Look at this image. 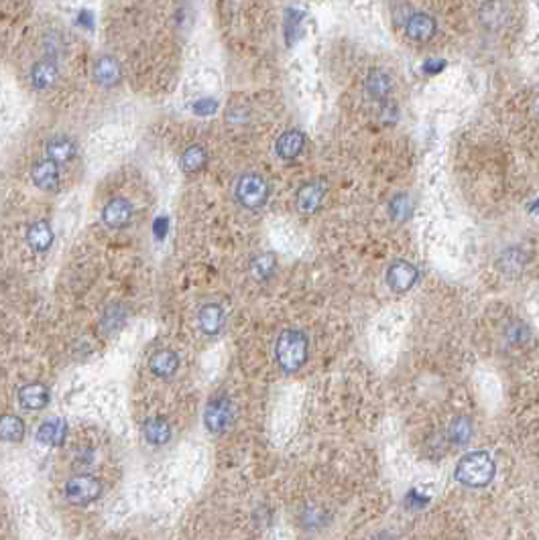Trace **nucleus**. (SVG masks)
<instances>
[{"mask_svg": "<svg viewBox=\"0 0 539 540\" xmlns=\"http://www.w3.org/2000/svg\"><path fill=\"white\" fill-rule=\"evenodd\" d=\"M456 477L464 486L483 488L495 477V462L486 451H476L462 457L456 465Z\"/></svg>", "mask_w": 539, "mask_h": 540, "instance_id": "obj_1", "label": "nucleus"}, {"mask_svg": "<svg viewBox=\"0 0 539 540\" xmlns=\"http://www.w3.org/2000/svg\"><path fill=\"white\" fill-rule=\"evenodd\" d=\"M275 356L285 372H297L308 360V337L297 330H287L279 335Z\"/></svg>", "mask_w": 539, "mask_h": 540, "instance_id": "obj_2", "label": "nucleus"}, {"mask_svg": "<svg viewBox=\"0 0 539 540\" xmlns=\"http://www.w3.org/2000/svg\"><path fill=\"white\" fill-rule=\"evenodd\" d=\"M236 198L248 210H258L267 203L269 185L261 175H244L236 183Z\"/></svg>", "mask_w": 539, "mask_h": 540, "instance_id": "obj_3", "label": "nucleus"}, {"mask_svg": "<svg viewBox=\"0 0 539 540\" xmlns=\"http://www.w3.org/2000/svg\"><path fill=\"white\" fill-rule=\"evenodd\" d=\"M102 484L92 475H76L66 484V498L76 506H86L100 498Z\"/></svg>", "mask_w": 539, "mask_h": 540, "instance_id": "obj_4", "label": "nucleus"}, {"mask_svg": "<svg viewBox=\"0 0 539 540\" xmlns=\"http://www.w3.org/2000/svg\"><path fill=\"white\" fill-rule=\"evenodd\" d=\"M203 422L210 433H214V435L224 433L232 422V404L226 398H214L206 409Z\"/></svg>", "mask_w": 539, "mask_h": 540, "instance_id": "obj_5", "label": "nucleus"}, {"mask_svg": "<svg viewBox=\"0 0 539 540\" xmlns=\"http://www.w3.org/2000/svg\"><path fill=\"white\" fill-rule=\"evenodd\" d=\"M102 220L108 228L122 230L133 222V205L129 203V199L114 198L108 201L102 210Z\"/></svg>", "mask_w": 539, "mask_h": 540, "instance_id": "obj_6", "label": "nucleus"}, {"mask_svg": "<svg viewBox=\"0 0 539 540\" xmlns=\"http://www.w3.org/2000/svg\"><path fill=\"white\" fill-rule=\"evenodd\" d=\"M31 179H33V183L37 185L41 191L55 193L59 189V169H57V163L49 161V158L37 161L31 167Z\"/></svg>", "mask_w": 539, "mask_h": 540, "instance_id": "obj_7", "label": "nucleus"}, {"mask_svg": "<svg viewBox=\"0 0 539 540\" xmlns=\"http://www.w3.org/2000/svg\"><path fill=\"white\" fill-rule=\"evenodd\" d=\"M418 280V268L407 260H397L389 266V272H387V282L393 290H409Z\"/></svg>", "mask_w": 539, "mask_h": 540, "instance_id": "obj_8", "label": "nucleus"}, {"mask_svg": "<svg viewBox=\"0 0 539 540\" xmlns=\"http://www.w3.org/2000/svg\"><path fill=\"white\" fill-rule=\"evenodd\" d=\"M92 73H94L96 83L102 86V88H112L122 78L121 63L114 57H110V55H102L100 59H96Z\"/></svg>", "mask_w": 539, "mask_h": 540, "instance_id": "obj_9", "label": "nucleus"}, {"mask_svg": "<svg viewBox=\"0 0 539 540\" xmlns=\"http://www.w3.org/2000/svg\"><path fill=\"white\" fill-rule=\"evenodd\" d=\"M19 404L27 410H41L49 404V390L41 382L25 384L19 390Z\"/></svg>", "mask_w": 539, "mask_h": 540, "instance_id": "obj_10", "label": "nucleus"}, {"mask_svg": "<svg viewBox=\"0 0 539 540\" xmlns=\"http://www.w3.org/2000/svg\"><path fill=\"white\" fill-rule=\"evenodd\" d=\"M148 368L159 378H171L179 368V357L171 350H159L148 360Z\"/></svg>", "mask_w": 539, "mask_h": 540, "instance_id": "obj_11", "label": "nucleus"}, {"mask_svg": "<svg viewBox=\"0 0 539 540\" xmlns=\"http://www.w3.org/2000/svg\"><path fill=\"white\" fill-rule=\"evenodd\" d=\"M57 78H59V71L54 61H37L31 69V83L35 90H41V92L54 88Z\"/></svg>", "mask_w": 539, "mask_h": 540, "instance_id": "obj_12", "label": "nucleus"}, {"mask_svg": "<svg viewBox=\"0 0 539 540\" xmlns=\"http://www.w3.org/2000/svg\"><path fill=\"white\" fill-rule=\"evenodd\" d=\"M66 433H68L66 422L59 421V419H49V421H45L39 427L37 439H39V443H43V445L59 447L66 441Z\"/></svg>", "mask_w": 539, "mask_h": 540, "instance_id": "obj_13", "label": "nucleus"}, {"mask_svg": "<svg viewBox=\"0 0 539 540\" xmlns=\"http://www.w3.org/2000/svg\"><path fill=\"white\" fill-rule=\"evenodd\" d=\"M198 321H200V327L206 335H216V333H220L222 325H224V309L216 303L203 305L200 309Z\"/></svg>", "mask_w": 539, "mask_h": 540, "instance_id": "obj_14", "label": "nucleus"}, {"mask_svg": "<svg viewBox=\"0 0 539 540\" xmlns=\"http://www.w3.org/2000/svg\"><path fill=\"white\" fill-rule=\"evenodd\" d=\"M435 33V21L428 13H415L407 21V35L413 41H428Z\"/></svg>", "mask_w": 539, "mask_h": 540, "instance_id": "obj_15", "label": "nucleus"}, {"mask_svg": "<svg viewBox=\"0 0 539 540\" xmlns=\"http://www.w3.org/2000/svg\"><path fill=\"white\" fill-rule=\"evenodd\" d=\"M303 145H306V138L299 131H287L285 134L279 136L277 141V155L285 161H291L296 158L301 151H303Z\"/></svg>", "mask_w": 539, "mask_h": 540, "instance_id": "obj_16", "label": "nucleus"}, {"mask_svg": "<svg viewBox=\"0 0 539 540\" xmlns=\"http://www.w3.org/2000/svg\"><path fill=\"white\" fill-rule=\"evenodd\" d=\"M27 242L33 250L45 252L54 244V230L47 222H35L27 230Z\"/></svg>", "mask_w": 539, "mask_h": 540, "instance_id": "obj_17", "label": "nucleus"}, {"mask_svg": "<svg viewBox=\"0 0 539 540\" xmlns=\"http://www.w3.org/2000/svg\"><path fill=\"white\" fill-rule=\"evenodd\" d=\"M143 437H145L148 445L159 447V445H165L171 439V427L165 419H148L143 424Z\"/></svg>", "mask_w": 539, "mask_h": 540, "instance_id": "obj_18", "label": "nucleus"}, {"mask_svg": "<svg viewBox=\"0 0 539 540\" xmlns=\"http://www.w3.org/2000/svg\"><path fill=\"white\" fill-rule=\"evenodd\" d=\"M45 153H47V158L54 163H68L76 157V145L66 136H55L51 141H47Z\"/></svg>", "mask_w": 539, "mask_h": 540, "instance_id": "obj_19", "label": "nucleus"}, {"mask_svg": "<svg viewBox=\"0 0 539 540\" xmlns=\"http://www.w3.org/2000/svg\"><path fill=\"white\" fill-rule=\"evenodd\" d=\"M25 437V422L16 414L0 417V439L6 443H19Z\"/></svg>", "mask_w": 539, "mask_h": 540, "instance_id": "obj_20", "label": "nucleus"}, {"mask_svg": "<svg viewBox=\"0 0 539 540\" xmlns=\"http://www.w3.org/2000/svg\"><path fill=\"white\" fill-rule=\"evenodd\" d=\"M323 198V187L320 183H308L303 185L297 193V208L306 213L316 211L320 208Z\"/></svg>", "mask_w": 539, "mask_h": 540, "instance_id": "obj_21", "label": "nucleus"}, {"mask_svg": "<svg viewBox=\"0 0 539 540\" xmlns=\"http://www.w3.org/2000/svg\"><path fill=\"white\" fill-rule=\"evenodd\" d=\"M208 163V153L200 145H193L186 148V153L181 155V169L186 173H198L202 171Z\"/></svg>", "mask_w": 539, "mask_h": 540, "instance_id": "obj_22", "label": "nucleus"}, {"mask_svg": "<svg viewBox=\"0 0 539 540\" xmlns=\"http://www.w3.org/2000/svg\"><path fill=\"white\" fill-rule=\"evenodd\" d=\"M366 83H368V92L377 96V98H385L387 93H391V79L387 78L385 73H381V71H373L368 76Z\"/></svg>", "mask_w": 539, "mask_h": 540, "instance_id": "obj_23", "label": "nucleus"}, {"mask_svg": "<svg viewBox=\"0 0 539 540\" xmlns=\"http://www.w3.org/2000/svg\"><path fill=\"white\" fill-rule=\"evenodd\" d=\"M251 270L256 278H269L275 270V258L271 254H263V256H256L253 264H251Z\"/></svg>", "mask_w": 539, "mask_h": 540, "instance_id": "obj_24", "label": "nucleus"}, {"mask_svg": "<svg viewBox=\"0 0 539 540\" xmlns=\"http://www.w3.org/2000/svg\"><path fill=\"white\" fill-rule=\"evenodd\" d=\"M450 437H452V441H454L456 445L468 443L472 437L470 421H468V419H458V421L452 424V429H450Z\"/></svg>", "mask_w": 539, "mask_h": 540, "instance_id": "obj_25", "label": "nucleus"}, {"mask_svg": "<svg viewBox=\"0 0 539 540\" xmlns=\"http://www.w3.org/2000/svg\"><path fill=\"white\" fill-rule=\"evenodd\" d=\"M124 319H126V313H124V309H122L121 305H110L106 311V315H104V327H121L122 323H124Z\"/></svg>", "mask_w": 539, "mask_h": 540, "instance_id": "obj_26", "label": "nucleus"}, {"mask_svg": "<svg viewBox=\"0 0 539 540\" xmlns=\"http://www.w3.org/2000/svg\"><path fill=\"white\" fill-rule=\"evenodd\" d=\"M393 215L397 218V220H405L407 215H409V201L405 195L401 198H397L393 201Z\"/></svg>", "mask_w": 539, "mask_h": 540, "instance_id": "obj_27", "label": "nucleus"}, {"mask_svg": "<svg viewBox=\"0 0 539 540\" xmlns=\"http://www.w3.org/2000/svg\"><path fill=\"white\" fill-rule=\"evenodd\" d=\"M216 108V102H210V100H200L198 104L193 106V110L198 114H212V110Z\"/></svg>", "mask_w": 539, "mask_h": 540, "instance_id": "obj_28", "label": "nucleus"}]
</instances>
